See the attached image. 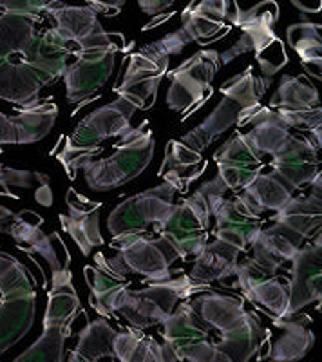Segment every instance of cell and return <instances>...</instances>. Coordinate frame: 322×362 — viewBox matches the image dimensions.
Masks as SVG:
<instances>
[{"label": "cell", "instance_id": "cell-1", "mask_svg": "<svg viewBox=\"0 0 322 362\" xmlns=\"http://www.w3.org/2000/svg\"><path fill=\"white\" fill-rule=\"evenodd\" d=\"M270 86L272 80L268 76H256L252 67H246V71L232 76L219 87V93L223 95L221 103L199 127L183 136L181 141L198 153H203L217 136L230 127H241L246 124V119L261 107V96L265 95Z\"/></svg>", "mask_w": 322, "mask_h": 362}, {"label": "cell", "instance_id": "cell-2", "mask_svg": "<svg viewBox=\"0 0 322 362\" xmlns=\"http://www.w3.org/2000/svg\"><path fill=\"white\" fill-rule=\"evenodd\" d=\"M154 145L149 119H145L120 136V145H116L111 156L102 160L93 158L80 165L87 187L96 192H107L133 181L153 161Z\"/></svg>", "mask_w": 322, "mask_h": 362}, {"label": "cell", "instance_id": "cell-3", "mask_svg": "<svg viewBox=\"0 0 322 362\" xmlns=\"http://www.w3.org/2000/svg\"><path fill=\"white\" fill-rule=\"evenodd\" d=\"M37 292L31 272L0 252V355L22 341L33 326Z\"/></svg>", "mask_w": 322, "mask_h": 362}, {"label": "cell", "instance_id": "cell-4", "mask_svg": "<svg viewBox=\"0 0 322 362\" xmlns=\"http://www.w3.org/2000/svg\"><path fill=\"white\" fill-rule=\"evenodd\" d=\"M136 112V107L125 102L124 98H116L104 107L83 118L75 129V132L67 138L64 151L58 154V161L64 165L67 176L75 180L76 170L87 160L104 153V144L109 138H120L133 129L131 118Z\"/></svg>", "mask_w": 322, "mask_h": 362}, {"label": "cell", "instance_id": "cell-5", "mask_svg": "<svg viewBox=\"0 0 322 362\" xmlns=\"http://www.w3.org/2000/svg\"><path fill=\"white\" fill-rule=\"evenodd\" d=\"M208 290H212V286L196 283L181 272V276H172L167 281H153L141 290L129 288L121 297L116 313H120L133 328L143 332L165 321L178 303Z\"/></svg>", "mask_w": 322, "mask_h": 362}, {"label": "cell", "instance_id": "cell-6", "mask_svg": "<svg viewBox=\"0 0 322 362\" xmlns=\"http://www.w3.org/2000/svg\"><path fill=\"white\" fill-rule=\"evenodd\" d=\"M82 310L80 297L73 284V272L54 276L47 292V310L44 317V332L33 346L15 361H64V344L71 337V326Z\"/></svg>", "mask_w": 322, "mask_h": 362}, {"label": "cell", "instance_id": "cell-7", "mask_svg": "<svg viewBox=\"0 0 322 362\" xmlns=\"http://www.w3.org/2000/svg\"><path fill=\"white\" fill-rule=\"evenodd\" d=\"M163 326V354L165 361H196V362H214L227 361L223 354L215 350L210 335L214 332L208 322L201 319L192 300H183L172 310Z\"/></svg>", "mask_w": 322, "mask_h": 362}, {"label": "cell", "instance_id": "cell-8", "mask_svg": "<svg viewBox=\"0 0 322 362\" xmlns=\"http://www.w3.org/2000/svg\"><path fill=\"white\" fill-rule=\"evenodd\" d=\"M221 66L215 49H201L185 60L176 69L167 71L170 87L167 90V105L176 112H185L192 107L198 111L212 96V80ZM190 111V112H192ZM189 112V115H190Z\"/></svg>", "mask_w": 322, "mask_h": 362}, {"label": "cell", "instance_id": "cell-9", "mask_svg": "<svg viewBox=\"0 0 322 362\" xmlns=\"http://www.w3.org/2000/svg\"><path fill=\"white\" fill-rule=\"evenodd\" d=\"M174 189L170 183H161L145 192L131 196L112 209L107 219V228L112 241L129 238V235H145L150 226L160 225L174 205Z\"/></svg>", "mask_w": 322, "mask_h": 362}, {"label": "cell", "instance_id": "cell-10", "mask_svg": "<svg viewBox=\"0 0 322 362\" xmlns=\"http://www.w3.org/2000/svg\"><path fill=\"white\" fill-rule=\"evenodd\" d=\"M54 22V29L66 37L78 51L120 49L116 38L121 35L107 33L98 18V13L89 6H69L66 0H58L46 11Z\"/></svg>", "mask_w": 322, "mask_h": 362}, {"label": "cell", "instance_id": "cell-11", "mask_svg": "<svg viewBox=\"0 0 322 362\" xmlns=\"http://www.w3.org/2000/svg\"><path fill=\"white\" fill-rule=\"evenodd\" d=\"M169 64L167 58H154L141 51L133 53L114 83V95L134 105L136 111H149L156 103L160 83L165 78Z\"/></svg>", "mask_w": 322, "mask_h": 362}, {"label": "cell", "instance_id": "cell-12", "mask_svg": "<svg viewBox=\"0 0 322 362\" xmlns=\"http://www.w3.org/2000/svg\"><path fill=\"white\" fill-rule=\"evenodd\" d=\"M154 235L169 259H189L208 243V230L185 202L172 205L167 218L154 226Z\"/></svg>", "mask_w": 322, "mask_h": 362}, {"label": "cell", "instance_id": "cell-13", "mask_svg": "<svg viewBox=\"0 0 322 362\" xmlns=\"http://www.w3.org/2000/svg\"><path fill=\"white\" fill-rule=\"evenodd\" d=\"M83 274L87 286L91 290L89 305L98 315L111 319L118 310L124 293L131 288L129 276L133 274L118 259V255L107 259L104 254H96L95 267H85Z\"/></svg>", "mask_w": 322, "mask_h": 362}, {"label": "cell", "instance_id": "cell-14", "mask_svg": "<svg viewBox=\"0 0 322 362\" xmlns=\"http://www.w3.org/2000/svg\"><path fill=\"white\" fill-rule=\"evenodd\" d=\"M118 51L120 49L75 51V60L69 62L62 76L71 103L93 100V95L105 86L112 74Z\"/></svg>", "mask_w": 322, "mask_h": 362}, {"label": "cell", "instance_id": "cell-15", "mask_svg": "<svg viewBox=\"0 0 322 362\" xmlns=\"http://www.w3.org/2000/svg\"><path fill=\"white\" fill-rule=\"evenodd\" d=\"M322 247L321 234L315 243L301 247L292 257V270L288 279V313L301 312L311 303L322 299ZM286 313V315H288Z\"/></svg>", "mask_w": 322, "mask_h": 362}, {"label": "cell", "instance_id": "cell-16", "mask_svg": "<svg viewBox=\"0 0 322 362\" xmlns=\"http://www.w3.org/2000/svg\"><path fill=\"white\" fill-rule=\"evenodd\" d=\"M318 148L310 136L292 134L277 153L272 154L270 167L273 174L281 177L292 190H299L310 185L315 176L321 174Z\"/></svg>", "mask_w": 322, "mask_h": 362}, {"label": "cell", "instance_id": "cell-17", "mask_svg": "<svg viewBox=\"0 0 322 362\" xmlns=\"http://www.w3.org/2000/svg\"><path fill=\"white\" fill-rule=\"evenodd\" d=\"M263 158L237 131L214 153L217 176L225 181L228 190H239L263 170Z\"/></svg>", "mask_w": 322, "mask_h": 362}, {"label": "cell", "instance_id": "cell-18", "mask_svg": "<svg viewBox=\"0 0 322 362\" xmlns=\"http://www.w3.org/2000/svg\"><path fill=\"white\" fill-rule=\"evenodd\" d=\"M58 116V105L53 98L38 100L24 107L17 116H6L0 112V145L35 144L46 138L53 129Z\"/></svg>", "mask_w": 322, "mask_h": 362}, {"label": "cell", "instance_id": "cell-19", "mask_svg": "<svg viewBox=\"0 0 322 362\" xmlns=\"http://www.w3.org/2000/svg\"><path fill=\"white\" fill-rule=\"evenodd\" d=\"M118 259L129 268L133 276H141L143 281H167L174 276L170 270L169 255L161 248L156 238H145V235H129L118 239Z\"/></svg>", "mask_w": 322, "mask_h": 362}, {"label": "cell", "instance_id": "cell-20", "mask_svg": "<svg viewBox=\"0 0 322 362\" xmlns=\"http://www.w3.org/2000/svg\"><path fill=\"white\" fill-rule=\"evenodd\" d=\"M212 218L215 219L214 238L232 245L243 254L250 248L252 239L263 228V218L256 214L237 194L236 198L223 199Z\"/></svg>", "mask_w": 322, "mask_h": 362}, {"label": "cell", "instance_id": "cell-21", "mask_svg": "<svg viewBox=\"0 0 322 362\" xmlns=\"http://www.w3.org/2000/svg\"><path fill=\"white\" fill-rule=\"evenodd\" d=\"M69 212L60 214V225L64 232L73 238L76 247L80 248L83 255H91L93 248L102 247L104 238L100 232V210L102 203L91 202V199L76 192L75 189L67 190L66 196Z\"/></svg>", "mask_w": 322, "mask_h": 362}, {"label": "cell", "instance_id": "cell-22", "mask_svg": "<svg viewBox=\"0 0 322 362\" xmlns=\"http://www.w3.org/2000/svg\"><path fill=\"white\" fill-rule=\"evenodd\" d=\"M44 86L40 73L28 58L20 54L0 58V100L29 107L40 100L38 95Z\"/></svg>", "mask_w": 322, "mask_h": 362}, {"label": "cell", "instance_id": "cell-23", "mask_svg": "<svg viewBox=\"0 0 322 362\" xmlns=\"http://www.w3.org/2000/svg\"><path fill=\"white\" fill-rule=\"evenodd\" d=\"M321 174L315 176L310 183V194L308 196H297L290 198V202L277 210L273 221L281 223L282 226L297 234L299 238L308 239L321 234L322 223V196H321Z\"/></svg>", "mask_w": 322, "mask_h": 362}, {"label": "cell", "instance_id": "cell-24", "mask_svg": "<svg viewBox=\"0 0 322 362\" xmlns=\"http://www.w3.org/2000/svg\"><path fill=\"white\" fill-rule=\"evenodd\" d=\"M239 254L241 252L232 245L214 239L212 243H207L198 252L194 268L189 277L207 286H210L212 283H221L232 288L237 267H239Z\"/></svg>", "mask_w": 322, "mask_h": 362}, {"label": "cell", "instance_id": "cell-25", "mask_svg": "<svg viewBox=\"0 0 322 362\" xmlns=\"http://www.w3.org/2000/svg\"><path fill=\"white\" fill-rule=\"evenodd\" d=\"M198 313L205 322L212 326L219 334V339L228 337L237 328L244 325L250 312L244 308L243 299L236 296L208 292L192 300Z\"/></svg>", "mask_w": 322, "mask_h": 362}, {"label": "cell", "instance_id": "cell-26", "mask_svg": "<svg viewBox=\"0 0 322 362\" xmlns=\"http://www.w3.org/2000/svg\"><path fill=\"white\" fill-rule=\"evenodd\" d=\"M275 328L282 329L281 337L275 344H270L266 358L273 361H299L311 350L315 335L310 329V317L288 313L282 317H273Z\"/></svg>", "mask_w": 322, "mask_h": 362}, {"label": "cell", "instance_id": "cell-27", "mask_svg": "<svg viewBox=\"0 0 322 362\" xmlns=\"http://www.w3.org/2000/svg\"><path fill=\"white\" fill-rule=\"evenodd\" d=\"M38 15L17 11L0 13V58L20 57L31 60L38 40Z\"/></svg>", "mask_w": 322, "mask_h": 362}, {"label": "cell", "instance_id": "cell-28", "mask_svg": "<svg viewBox=\"0 0 322 362\" xmlns=\"http://www.w3.org/2000/svg\"><path fill=\"white\" fill-rule=\"evenodd\" d=\"M236 0H192L181 15V31L190 44L208 38L223 29Z\"/></svg>", "mask_w": 322, "mask_h": 362}, {"label": "cell", "instance_id": "cell-29", "mask_svg": "<svg viewBox=\"0 0 322 362\" xmlns=\"http://www.w3.org/2000/svg\"><path fill=\"white\" fill-rule=\"evenodd\" d=\"M75 57L73 44L66 37L58 33L54 28L38 35L37 45H35L31 66L40 73L44 83H53L60 80L69 66V58Z\"/></svg>", "mask_w": 322, "mask_h": 362}, {"label": "cell", "instance_id": "cell-30", "mask_svg": "<svg viewBox=\"0 0 322 362\" xmlns=\"http://www.w3.org/2000/svg\"><path fill=\"white\" fill-rule=\"evenodd\" d=\"M201 153L190 148L181 140H170L167 144L165 160L157 170V176L165 183H170L176 192H183L207 169V163L201 165Z\"/></svg>", "mask_w": 322, "mask_h": 362}, {"label": "cell", "instance_id": "cell-31", "mask_svg": "<svg viewBox=\"0 0 322 362\" xmlns=\"http://www.w3.org/2000/svg\"><path fill=\"white\" fill-rule=\"evenodd\" d=\"M244 125H252L244 138L261 156H266V154L272 156L292 136L288 125L279 118L277 111L272 107H259L246 119Z\"/></svg>", "mask_w": 322, "mask_h": 362}, {"label": "cell", "instance_id": "cell-32", "mask_svg": "<svg viewBox=\"0 0 322 362\" xmlns=\"http://www.w3.org/2000/svg\"><path fill=\"white\" fill-rule=\"evenodd\" d=\"M243 190L241 199L259 216L266 210H281L292 198V189L273 173H259Z\"/></svg>", "mask_w": 322, "mask_h": 362}, {"label": "cell", "instance_id": "cell-33", "mask_svg": "<svg viewBox=\"0 0 322 362\" xmlns=\"http://www.w3.org/2000/svg\"><path fill=\"white\" fill-rule=\"evenodd\" d=\"M286 38H288L290 47L301 57L306 73H310L311 76L321 80V25L314 24V22H297V24L288 25Z\"/></svg>", "mask_w": 322, "mask_h": 362}, {"label": "cell", "instance_id": "cell-34", "mask_svg": "<svg viewBox=\"0 0 322 362\" xmlns=\"http://www.w3.org/2000/svg\"><path fill=\"white\" fill-rule=\"evenodd\" d=\"M116 329L109 325L107 317L87 322L80 332V341L76 350L69 355V361H98V358H114L112 339Z\"/></svg>", "mask_w": 322, "mask_h": 362}, {"label": "cell", "instance_id": "cell-35", "mask_svg": "<svg viewBox=\"0 0 322 362\" xmlns=\"http://www.w3.org/2000/svg\"><path fill=\"white\" fill-rule=\"evenodd\" d=\"M268 107L282 111H306L318 107V90L314 83L308 82L304 74L282 76Z\"/></svg>", "mask_w": 322, "mask_h": 362}, {"label": "cell", "instance_id": "cell-36", "mask_svg": "<svg viewBox=\"0 0 322 362\" xmlns=\"http://www.w3.org/2000/svg\"><path fill=\"white\" fill-rule=\"evenodd\" d=\"M112 351H114V358L124 362L165 361L163 346L156 339L145 337L138 328L116 332L112 339Z\"/></svg>", "mask_w": 322, "mask_h": 362}, {"label": "cell", "instance_id": "cell-37", "mask_svg": "<svg viewBox=\"0 0 322 362\" xmlns=\"http://www.w3.org/2000/svg\"><path fill=\"white\" fill-rule=\"evenodd\" d=\"M302 243H304V239L299 238L290 228L282 226L281 223H273L270 228H265V230L261 228L257 232L250 247H257L261 250H265L266 254H270L272 257H275L277 261H281L285 264L286 261H292V257L297 254Z\"/></svg>", "mask_w": 322, "mask_h": 362}, {"label": "cell", "instance_id": "cell-38", "mask_svg": "<svg viewBox=\"0 0 322 362\" xmlns=\"http://www.w3.org/2000/svg\"><path fill=\"white\" fill-rule=\"evenodd\" d=\"M252 305H259L268 310L273 317H282L288 313V281L268 277L250 284L243 293Z\"/></svg>", "mask_w": 322, "mask_h": 362}, {"label": "cell", "instance_id": "cell-39", "mask_svg": "<svg viewBox=\"0 0 322 362\" xmlns=\"http://www.w3.org/2000/svg\"><path fill=\"white\" fill-rule=\"evenodd\" d=\"M228 192V187L225 185V181L219 176L212 177V180L205 181L192 196L185 199L189 209L196 214V218L201 221V225L208 230L210 226V219L217 206L223 203L225 194Z\"/></svg>", "mask_w": 322, "mask_h": 362}, {"label": "cell", "instance_id": "cell-40", "mask_svg": "<svg viewBox=\"0 0 322 362\" xmlns=\"http://www.w3.org/2000/svg\"><path fill=\"white\" fill-rule=\"evenodd\" d=\"M230 24L234 28H273L277 21H279V6L273 0H263L259 4H256L250 9H241L239 6L234 8V15H228Z\"/></svg>", "mask_w": 322, "mask_h": 362}, {"label": "cell", "instance_id": "cell-41", "mask_svg": "<svg viewBox=\"0 0 322 362\" xmlns=\"http://www.w3.org/2000/svg\"><path fill=\"white\" fill-rule=\"evenodd\" d=\"M241 37L237 38V42L232 45L230 49L225 51L223 54H219L221 58V64H228L232 62L234 58L241 57L244 53H250V51H259L261 47H265L270 40L275 38V33H273V29L270 28H252V25H248V28H241Z\"/></svg>", "mask_w": 322, "mask_h": 362}, {"label": "cell", "instance_id": "cell-42", "mask_svg": "<svg viewBox=\"0 0 322 362\" xmlns=\"http://www.w3.org/2000/svg\"><path fill=\"white\" fill-rule=\"evenodd\" d=\"M42 225H44V218L40 214L33 210H20V212H15V221H13L8 235L17 241L18 248H25L22 245L31 247L44 234Z\"/></svg>", "mask_w": 322, "mask_h": 362}, {"label": "cell", "instance_id": "cell-43", "mask_svg": "<svg viewBox=\"0 0 322 362\" xmlns=\"http://www.w3.org/2000/svg\"><path fill=\"white\" fill-rule=\"evenodd\" d=\"M49 183V177L42 173H29V170H17L11 167L0 163V196H9V198H17L15 194L9 190V187H18V189H29L35 183Z\"/></svg>", "mask_w": 322, "mask_h": 362}, {"label": "cell", "instance_id": "cell-44", "mask_svg": "<svg viewBox=\"0 0 322 362\" xmlns=\"http://www.w3.org/2000/svg\"><path fill=\"white\" fill-rule=\"evenodd\" d=\"M256 60L259 64L263 74L268 76V78L275 73H279L288 64V54H286L285 44H282L281 38L275 37L265 47H261L259 51H256Z\"/></svg>", "mask_w": 322, "mask_h": 362}, {"label": "cell", "instance_id": "cell-45", "mask_svg": "<svg viewBox=\"0 0 322 362\" xmlns=\"http://www.w3.org/2000/svg\"><path fill=\"white\" fill-rule=\"evenodd\" d=\"M189 44H190L189 37L183 33L181 29H178V31H174V33L165 35L161 40L153 42L150 45H145V47H141L140 51L145 54H149V57L167 58V60H170V57L181 53Z\"/></svg>", "mask_w": 322, "mask_h": 362}, {"label": "cell", "instance_id": "cell-46", "mask_svg": "<svg viewBox=\"0 0 322 362\" xmlns=\"http://www.w3.org/2000/svg\"><path fill=\"white\" fill-rule=\"evenodd\" d=\"M58 0H0V9L2 11H17L29 13V15H38L46 13Z\"/></svg>", "mask_w": 322, "mask_h": 362}, {"label": "cell", "instance_id": "cell-47", "mask_svg": "<svg viewBox=\"0 0 322 362\" xmlns=\"http://www.w3.org/2000/svg\"><path fill=\"white\" fill-rule=\"evenodd\" d=\"M87 6L95 9L98 15H105V17H114L121 11L124 4L127 0H85Z\"/></svg>", "mask_w": 322, "mask_h": 362}, {"label": "cell", "instance_id": "cell-48", "mask_svg": "<svg viewBox=\"0 0 322 362\" xmlns=\"http://www.w3.org/2000/svg\"><path fill=\"white\" fill-rule=\"evenodd\" d=\"M174 2H176V0H138L141 11H143L145 15H150V17L169 9Z\"/></svg>", "mask_w": 322, "mask_h": 362}, {"label": "cell", "instance_id": "cell-49", "mask_svg": "<svg viewBox=\"0 0 322 362\" xmlns=\"http://www.w3.org/2000/svg\"><path fill=\"white\" fill-rule=\"evenodd\" d=\"M299 11L302 13H318L322 8V0H290Z\"/></svg>", "mask_w": 322, "mask_h": 362}, {"label": "cell", "instance_id": "cell-50", "mask_svg": "<svg viewBox=\"0 0 322 362\" xmlns=\"http://www.w3.org/2000/svg\"><path fill=\"white\" fill-rule=\"evenodd\" d=\"M13 221H15V212L0 205V234L8 235L9 230H11Z\"/></svg>", "mask_w": 322, "mask_h": 362}, {"label": "cell", "instance_id": "cell-51", "mask_svg": "<svg viewBox=\"0 0 322 362\" xmlns=\"http://www.w3.org/2000/svg\"><path fill=\"white\" fill-rule=\"evenodd\" d=\"M35 198H37V202L40 203V205L51 206V203H53V192H51L49 189V183L40 185V189H37V192H35Z\"/></svg>", "mask_w": 322, "mask_h": 362}]
</instances>
